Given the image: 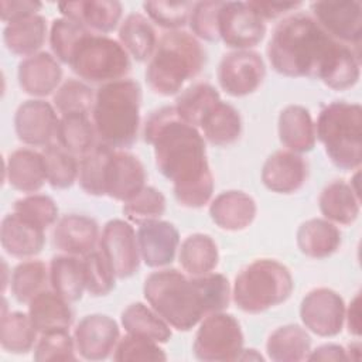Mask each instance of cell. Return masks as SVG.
Wrapping results in <instances>:
<instances>
[{
    "label": "cell",
    "instance_id": "1",
    "mask_svg": "<svg viewBox=\"0 0 362 362\" xmlns=\"http://www.w3.org/2000/svg\"><path fill=\"white\" fill-rule=\"evenodd\" d=\"M267 57L277 74L317 78L334 90L355 86L361 75V52L332 38L303 13L291 14L276 25Z\"/></svg>",
    "mask_w": 362,
    "mask_h": 362
},
{
    "label": "cell",
    "instance_id": "2",
    "mask_svg": "<svg viewBox=\"0 0 362 362\" xmlns=\"http://www.w3.org/2000/svg\"><path fill=\"white\" fill-rule=\"evenodd\" d=\"M144 140L154 148L158 171L173 182L177 202L185 208H201L214 192V177L206 160L205 139L185 123L174 106H163L148 116Z\"/></svg>",
    "mask_w": 362,
    "mask_h": 362
},
{
    "label": "cell",
    "instance_id": "3",
    "mask_svg": "<svg viewBox=\"0 0 362 362\" xmlns=\"http://www.w3.org/2000/svg\"><path fill=\"white\" fill-rule=\"evenodd\" d=\"M143 293L151 308L178 331H189L205 315L223 311L230 300V286L223 274L188 277L175 269L148 274Z\"/></svg>",
    "mask_w": 362,
    "mask_h": 362
},
{
    "label": "cell",
    "instance_id": "4",
    "mask_svg": "<svg viewBox=\"0 0 362 362\" xmlns=\"http://www.w3.org/2000/svg\"><path fill=\"white\" fill-rule=\"evenodd\" d=\"M141 88L133 79L103 83L95 93L92 123L100 143L112 148L130 147L139 134Z\"/></svg>",
    "mask_w": 362,
    "mask_h": 362
},
{
    "label": "cell",
    "instance_id": "5",
    "mask_svg": "<svg viewBox=\"0 0 362 362\" xmlns=\"http://www.w3.org/2000/svg\"><path fill=\"white\" fill-rule=\"evenodd\" d=\"M205 61V49L195 35L181 30L168 31L158 40L148 59L146 82L160 96L175 95L202 71Z\"/></svg>",
    "mask_w": 362,
    "mask_h": 362
},
{
    "label": "cell",
    "instance_id": "6",
    "mask_svg": "<svg viewBox=\"0 0 362 362\" xmlns=\"http://www.w3.org/2000/svg\"><path fill=\"white\" fill-rule=\"evenodd\" d=\"M315 137L341 170H358L362 163V107L359 103L331 102L315 123Z\"/></svg>",
    "mask_w": 362,
    "mask_h": 362
},
{
    "label": "cell",
    "instance_id": "7",
    "mask_svg": "<svg viewBox=\"0 0 362 362\" xmlns=\"http://www.w3.org/2000/svg\"><path fill=\"white\" fill-rule=\"evenodd\" d=\"M293 288L287 266L274 259H257L236 274L232 298L239 310L257 314L284 303Z\"/></svg>",
    "mask_w": 362,
    "mask_h": 362
},
{
    "label": "cell",
    "instance_id": "8",
    "mask_svg": "<svg viewBox=\"0 0 362 362\" xmlns=\"http://www.w3.org/2000/svg\"><path fill=\"white\" fill-rule=\"evenodd\" d=\"M69 66L79 78L103 85L124 79L130 58L119 41L90 31L78 42Z\"/></svg>",
    "mask_w": 362,
    "mask_h": 362
},
{
    "label": "cell",
    "instance_id": "9",
    "mask_svg": "<svg viewBox=\"0 0 362 362\" xmlns=\"http://www.w3.org/2000/svg\"><path fill=\"white\" fill-rule=\"evenodd\" d=\"M192 351L205 362L239 361L243 351V332L239 321L223 311L202 318L195 334Z\"/></svg>",
    "mask_w": 362,
    "mask_h": 362
},
{
    "label": "cell",
    "instance_id": "10",
    "mask_svg": "<svg viewBox=\"0 0 362 362\" xmlns=\"http://www.w3.org/2000/svg\"><path fill=\"white\" fill-rule=\"evenodd\" d=\"M219 40L235 49L256 47L266 34L264 20L249 1H222L218 16Z\"/></svg>",
    "mask_w": 362,
    "mask_h": 362
},
{
    "label": "cell",
    "instance_id": "11",
    "mask_svg": "<svg viewBox=\"0 0 362 362\" xmlns=\"http://www.w3.org/2000/svg\"><path fill=\"white\" fill-rule=\"evenodd\" d=\"M314 20L337 41L359 51L362 4L356 0H322L311 4Z\"/></svg>",
    "mask_w": 362,
    "mask_h": 362
},
{
    "label": "cell",
    "instance_id": "12",
    "mask_svg": "<svg viewBox=\"0 0 362 362\" xmlns=\"http://www.w3.org/2000/svg\"><path fill=\"white\" fill-rule=\"evenodd\" d=\"M266 66L260 54L252 49H235L219 62V86L230 96L240 98L253 93L262 85Z\"/></svg>",
    "mask_w": 362,
    "mask_h": 362
},
{
    "label": "cell",
    "instance_id": "13",
    "mask_svg": "<svg viewBox=\"0 0 362 362\" xmlns=\"http://www.w3.org/2000/svg\"><path fill=\"white\" fill-rule=\"evenodd\" d=\"M99 247L109 262L116 279H127L139 272L140 250L133 226L123 219L106 222L99 240Z\"/></svg>",
    "mask_w": 362,
    "mask_h": 362
},
{
    "label": "cell",
    "instance_id": "14",
    "mask_svg": "<svg viewBox=\"0 0 362 362\" xmlns=\"http://www.w3.org/2000/svg\"><path fill=\"white\" fill-rule=\"evenodd\" d=\"M304 327L318 337H335L345 322L344 298L334 290L318 287L308 291L300 305Z\"/></svg>",
    "mask_w": 362,
    "mask_h": 362
},
{
    "label": "cell",
    "instance_id": "15",
    "mask_svg": "<svg viewBox=\"0 0 362 362\" xmlns=\"http://www.w3.org/2000/svg\"><path fill=\"white\" fill-rule=\"evenodd\" d=\"M59 117L57 109L41 99L23 102L14 115V129L20 141L28 146H48L57 137Z\"/></svg>",
    "mask_w": 362,
    "mask_h": 362
},
{
    "label": "cell",
    "instance_id": "16",
    "mask_svg": "<svg viewBox=\"0 0 362 362\" xmlns=\"http://www.w3.org/2000/svg\"><path fill=\"white\" fill-rule=\"evenodd\" d=\"M76 352L86 361H102L115 352L119 342L117 322L105 314L83 317L75 331Z\"/></svg>",
    "mask_w": 362,
    "mask_h": 362
},
{
    "label": "cell",
    "instance_id": "17",
    "mask_svg": "<svg viewBox=\"0 0 362 362\" xmlns=\"http://www.w3.org/2000/svg\"><path fill=\"white\" fill-rule=\"evenodd\" d=\"M146 170L139 157L113 148L105 168V195L126 202L146 187Z\"/></svg>",
    "mask_w": 362,
    "mask_h": 362
},
{
    "label": "cell",
    "instance_id": "18",
    "mask_svg": "<svg viewBox=\"0 0 362 362\" xmlns=\"http://www.w3.org/2000/svg\"><path fill=\"white\" fill-rule=\"evenodd\" d=\"M136 235L141 260L148 267H165L174 260L180 233L171 222L161 219L144 222L139 225Z\"/></svg>",
    "mask_w": 362,
    "mask_h": 362
},
{
    "label": "cell",
    "instance_id": "19",
    "mask_svg": "<svg viewBox=\"0 0 362 362\" xmlns=\"http://www.w3.org/2000/svg\"><path fill=\"white\" fill-rule=\"evenodd\" d=\"M308 175L305 160L294 151L277 150L267 157L262 167L263 185L277 194L298 191Z\"/></svg>",
    "mask_w": 362,
    "mask_h": 362
},
{
    "label": "cell",
    "instance_id": "20",
    "mask_svg": "<svg viewBox=\"0 0 362 362\" xmlns=\"http://www.w3.org/2000/svg\"><path fill=\"white\" fill-rule=\"evenodd\" d=\"M58 10L62 17L103 35L119 25L123 14V6L116 0L65 1L58 4Z\"/></svg>",
    "mask_w": 362,
    "mask_h": 362
},
{
    "label": "cell",
    "instance_id": "21",
    "mask_svg": "<svg viewBox=\"0 0 362 362\" xmlns=\"http://www.w3.org/2000/svg\"><path fill=\"white\" fill-rule=\"evenodd\" d=\"M17 76L18 85L25 93L42 98L58 88L62 69L55 57L48 52H37L18 64Z\"/></svg>",
    "mask_w": 362,
    "mask_h": 362
},
{
    "label": "cell",
    "instance_id": "22",
    "mask_svg": "<svg viewBox=\"0 0 362 362\" xmlns=\"http://www.w3.org/2000/svg\"><path fill=\"white\" fill-rule=\"evenodd\" d=\"M98 238L99 226L95 219L69 214L58 221L52 233V243L66 255L85 256L93 250Z\"/></svg>",
    "mask_w": 362,
    "mask_h": 362
},
{
    "label": "cell",
    "instance_id": "23",
    "mask_svg": "<svg viewBox=\"0 0 362 362\" xmlns=\"http://www.w3.org/2000/svg\"><path fill=\"white\" fill-rule=\"evenodd\" d=\"M209 215L211 219L223 230H243L256 216V202L243 191H225L212 199L209 205Z\"/></svg>",
    "mask_w": 362,
    "mask_h": 362
},
{
    "label": "cell",
    "instance_id": "24",
    "mask_svg": "<svg viewBox=\"0 0 362 362\" xmlns=\"http://www.w3.org/2000/svg\"><path fill=\"white\" fill-rule=\"evenodd\" d=\"M3 249L14 257H31L41 252L45 243L44 229L28 222L16 212L7 214L0 226Z\"/></svg>",
    "mask_w": 362,
    "mask_h": 362
},
{
    "label": "cell",
    "instance_id": "25",
    "mask_svg": "<svg viewBox=\"0 0 362 362\" xmlns=\"http://www.w3.org/2000/svg\"><path fill=\"white\" fill-rule=\"evenodd\" d=\"M279 139L290 151L307 153L315 146V123L301 105L286 106L279 116Z\"/></svg>",
    "mask_w": 362,
    "mask_h": 362
},
{
    "label": "cell",
    "instance_id": "26",
    "mask_svg": "<svg viewBox=\"0 0 362 362\" xmlns=\"http://www.w3.org/2000/svg\"><path fill=\"white\" fill-rule=\"evenodd\" d=\"M8 184L21 192H37L47 181L45 161L42 153L18 148L13 151L4 167Z\"/></svg>",
    "mask_w": 362,
    "mask_h": 362
},
{
    "label": "cell",
    "instance_id": "27",
    "mask_svg": "<svg viewBox=\"0 0 362 362\" xmlns=\"http://www.w3.org/2000/svg\"><path fill=\"white\" fill-rule=\"evenodd\" d=\"M28 315L40 334L68 331L74 321L69 303L54 290H42L28 303Z\"/></svg>",
    "mask_w": 362,
    "mask_h": 362
},
{
    "label": "cell",
    "instance_id": "28",
    "mask_svg": "<svg viewBox=\"0 0 362 362\" xmlns=\"http://www.w3.org/2000/svg\"><path fill=\"white\" fill-rule=\"evenodd\" d=\"M318 206L325 219L332 223L351 225L361 211L359 191L351 182L335 180L324 187L318 198Z\"/></svg>",
    "mask_w": 362,
    "mask_h": 362
},
{
    "label": "cell",
    "instance_id": "29",
    "mask_svg": "<svg viewBox=\"0 0 362 362\" xmlns=\"http://www.w3.org/2000/svg\"><path fill=\"white\" fill-rule=\"evenodd\" d=\"M47 38V21L41 14H33L7 23L3 30L6 48L23 57L34 55L44 45Z\"/></svg>",
    "mask_w": 362,
    "mask_h": 362
},
{
    "label": "cell",
    "instance_id": "30",
    "mask_svg": "<svg viewBox=\"0 0 362 362\" xmlns=\"http://www.w3.org/2000/svg\"><path fill=\"white\" fill-rule=\"evenodd\" d=\"M339 245L341 232L328 219H308L297 230V246L308 257L325 259L334 255L339 249Z\"/></svg>",
    "mask_w": 362,
    "mask_h": 362
},
{
    "label": "cell",
    "instance_id": "31",
    "mask_svg": "<svg viewBox=\"0 0 362 362\" xmlns=\"http://www.w3.org/2000/svg\"><path fill=\"white\" fill-rule=\"evenodd\" d=\"M202 137L214 146L225 147L239 140L242 119L239 112L229 103L219 100L202 117L199 126Z\"/></svg>",
    "mask_w": 362,
    "mask_h": 362
},
{
    "label": "cell",
    "instance_id": "32",
    "mask_svg": "<svg viewBox=\"0 0 362 362\" xmlns=\"http://www.w3.org/2000/svg\"><path fill=\"white\" fill-rule=\"evenodd\" d=\"M310 351L311 338L308 332L297 324H287L276 328L266 342L267 356L274 362L304 361Z\"/></svg>",
    "mask_w": 362,
    "mask_h": 362
},
{
    "label": "cell",
    "instance_id": "33",
    "mask_svg": "<svg viewBox=\"0 0 362 362\" xmlns=\"http://www.w3.org/2000/svg\"><path fill=\"white\" fill-rule=\"evenodd\" d=\"M178 262L189 276L212 273L219 262L218 246L209 235L192 233L182 240L178 252Z\"/></svg>",
    "mask_w": 362,
    "mask_h": 362
},
{
    "label": "cell",
    "instance_id": "34",
    "mask_svg": "<svg viewBox=\"0 0 362 362\" xmlns=\"http://www.w3.org/2000/svg\"><path fill=\"white\" fill-rule=\"evenodd\" d=\"M51 288L68 303L81 300L85 288L83 263L74 255H58L49 263Z\"/></svg>",
    "mask_w": 362,
    "mask_h": 362
},
{
    "label": "cell",
    "instance_id": "35",
    "mask_svg": "<svg viewBox=\"0 0 362 362\" xmlns=\"http://www.w3.org/2000/svg\"><path fill=\"white\" fill-rule=\"evenodd\" d=\"M119 42L129 55L143 62L151 58L158 41L150 20L140 13H132L120 24Z\"/></svg>",
    "mask_w": 362,
    "mask_h": 362
},
{
    "label": "cell",
    "instance_id": "36",
    "mask_svg": "<svg viewBox=\"0 0 362 362\" xmlns=\"http://www.w3.org/2000/svg\"><path fill=\"white\" fill-rule=\"evenodd\" d=\"M37 329L28 314L21 311L7 313V304L3 298V313L0 321L1 348L11 354H27L37 344Z\"/></svg>",
    "mask_w": 362,
    "mask_h": 362
},
{
    "label": "cell",
    "instance_id": "37",
    "mask_svg": "<svg viewBox=\"0 0 362 362\" xmlns=\"http://www.w3.org/2000/svg\"><path fill=\"white\" fill-rule=\"evenodd\" d=\"M122 325L127 334L144 337L158 344H165L171 338L170 325L143 303H133L122 313Z\"/></svg>",
    "mask_w": 362,
    "mask_h": 362
},
{
    "label": "cell",
    "instance_id": "38",
    "mask_svg": "<svg viewBox=\"0 0 362 362\" xmlns=\"http://www.w3.org/2000/svg\"><path fill=\"white\" fill-rule=\"evenodd\" d=\"M95 127L88 115L72 113L59 119L57 140L74 156H85L95 147Z\"/></svg>",
    "mask_w": 362,
    "mask_h": 362
},
{
    "label": "cell",
    "instance_id": "39",
    "mask_svg": "<svg viewBox=\"0 0 362 362\" xmlns=\"http://www.w3.org/2000/svg\"><path fill=\"white\" fill-rule=\"evenodd\" d=\"M221 100L218 90L209 83H195L182 90L175 100L177 115L198 129L206 112Z\"/></svg>",
    "mask_w": 362,
    "mask_h": 362
},
{
    "label": "cell",
    "instance_id": "40",
    "mask_svg": "<svg viewBox=\"0 0 362 362\" xmlns=\"http://www.w3.org/2000/svg\"><path fill=\"white\" fill-rule=\"evenodd\" d=\"M49 272L41 260L18 263L10 279V290L18 303H30L38 293L45 290Z\"/></svg>",
    "mask_w": 362,
    "mask_h": 362
},
{
    "label": "cell",
    "instance_id": "41",
    "mask_svg": "<svg viewBox=\"0 0 362 362\" xmlns=\"http://www.w3.org/2000/svg\"><path fill=\"white\" fill-rule=\"evenodd\" d=\"M47 181L52 188H69L79 175V165L74 154L59 144H48L42 150Z\"/></svg>",
    "mask_w": 362,
    "mask_h": 362
},
{
    "label": "cell",
    "instance_id": "42",
    "mask_svg": "<svg viewBox=\"0 0 362 362\" xmlns=\"http://www.w3.org/2000/svg\"><path fill=\"white\" fill-rule=\"evenodd\" d=\"M113 148L98 143L95 147L82 156L79 164V184L81 188L95 197L105 195V168Z\"/></svg>",
    "mask_w": 362,
    "mask_h": 362
},
{
    "label": "cell",
    "instance_id": "43",
    "mask_svg": "<svg viewBox=\"0 0 362 362\" xmlns=\"http://www.w3.org/2000/svg\"><path fill=\"white\" fill-rule=\"evenodd\" d=\"M88 33L90 31L76 21H72L65 17L55 18L51 24V31H49V45L54 57L59 62L69 65V61L72 58V54L78 42Z\"/></svg>",
    "mask_w": 362,
    "mask_h": 362
},
{
    "label": "cell",
    "instance_id": "44",
    "mask_svg": "<svg viewBox=\"0 0 362 362\" xmlns=\"http://www.w3.org/2000/svg\"><path fill=\"white\" fill-rule=\"evenodd\" d=\"M52 102L54 107L62 116L72 113L88 115L92 112L95 95L86 83L76 79H68L57 89Z\"/></svg>",
    "mask_w": 362,
    "mask_h": 362
},
{
    "label": "cell",
    "instance_id": "45",
    "mask_svg": "<svg viewBox=\"0 0 362 362\" xmlns=\"http://www.w3.org/2000/svg\"><path fill=\"white\" fill-rule=\"evenodd\" d=\"M165 211V198L161 191L154 187H143L133 198L124 202L123 214L124 216L137 225L148 221L160 219Z\"/></svg>",
    "mask_w": 362,
    "mask_h": 362
},
{
    "label": "cell",
    "instance_id": "46",
    "mask_svg": "<svg viewBox=\"0 0 362 362\" xmlns=\"http://www.w3.org/2000/svg\"><path fill=\"white\" fill-rule=\"evenodd\" d=\"M85 288L95 297L106 296L115 288L116 276L100 250H92L82 259Z\"/></svg>",
    "mask_w": 362,
    "mask_h": 362
},
{
    "label": "cell",
    "instance_id": "47",
    "mask_svg": "<svg viewBox=\"0 0 362 362\" xmlns=\"http://www.w3.org/2000/svg\"><path fill=\"white\" fill-rule=\"evenodd\" d=\"M13 212L44 230L54 225L58 218V206L54 199L41 194H33L17 199Z\"/></svg>",
    "mask_w": 362,
    "mask_h": 362
},
{
    "label": "cell",
    "instance_id": "48",
    "mask_svg": "<svg viewBox=\"0 0 362 362\" xmlns=\"http://www.w3.org/2000/svg\"><path fill=\"white\" fill-rule=\"evenodd\" d=\"M75 341L68 331L45 332L34 346V359L37 362L75 361Z\"/></svg>",
    "mask_w": 362,
    "mask_h": 362
},
{
    "label": "cell",
    "instance_id": "49",
    "mask_svg": "<svg viewBox=\"0 0 362 362\" xmlns=\"http://www.w3.org/2000/svg\"><path fill=\"white\" fill-rule=\"evenodd\" d=\"M194 3L191 1H146L143 3V8L148 18L154 21L157 25L167 28L170 31L180 30L184 27L192 10Z\"/></svg>",
    "mask_w": 362,
    "mask_h": 362
},
{
    "label": "cell",
    "instance_id": "50",
    "mask_svg": "<svg viewBox=\"0 0 362 362\" xmlns=\"http://www.w3.org/2000/svg\"><path fill=\"white\" fill-rule=\"evenodd\" d=\"M113 359L117 362L124 361H165L167 355L165 352L158 346V342L127 334L124 338L119 339L115 352Z\"/></svg>",
    "mask_w": 362,
    "mask_h": 362
},
{
    "label": "cell",
    "instance_id": "51",
    "mask_svg": "<svg viewBox=\"0 0 362 362\" xmlns=\"http://www.w3.org/2000/svg\"><path fill=\"white\" fill-rule=\"evenodd\" d=\"M222 1H198L194 3L189 14V27L195 37L214 42L219 40L218 16Z\"/></svg>",
    "mask_w": 362,
    "mask_h": 362
},
{
    "label": "cell",
    "instance_id": "52",
    "mask_svg": "<svg viewBox=\"0 0 362 362\" xmlns=\"http://www.w3.org/2000/svg\"><path fill=\"white\" fill-rule=\"evenodd\" d=\"M42 4L33 0H1L0 1V17L4 23L38 14Z\"/></svg>",
    "mask_w": 362,
    "mask_h": 362
},
{
    "label": "cell",
    "instance_id": "53",
    "mask_svg": "<svg viewBox=\"0 0 362 362\" xmlns=\"http://www.w3.org/2000/svg\"><path fill=\"white\" fill-rule=\"evenodd\" d=\"M252 8L263 18L273 20L288 11H294L301 6L300 1L296 3H283V1H249Z\"/></svg>",
    "mask_w": 362,
    "mask_h": 362
},
{
    "label": "cell",
    "instance_id": "54",
    "mask_svg": "<svg viewBox=\"0 0 362 362\" xmlns=\"http://www.w3.org/2000/svg\"><path fill=\"white\" fill-rule=\"evenodd\" d=\"M308 361H348V352L344 346L337 344H325L314 351H310Z\"/></svg>",
    "mask_w": 362,
    "mask_h": 362
},
{
    "label": "cell",
    "instance_id": "55",
    "mask_svg": "<svg viewBox=\"0 0 362 362\" xmlns=\"http://www.w3.org/2000/svg\"><path fill=\"white\" fill-rule=\"evenodd\" d=\"M361 296L356 294L349 303L348 310H345V321L349 334L359 337L361 335V307H359Z\"/></svg>",
    "mask_w": 362,
    "mask_h": 362
}]
</instances>
